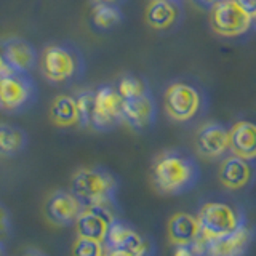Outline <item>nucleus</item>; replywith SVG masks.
Segmentation results:
<instances>
[{"instance_id": "1", "label": "nucleus", "mask_w": 256, "mask_h": 256, "mask_svg": "<svg viewBox=\"0 0 256 256\" xmlns=\"http://www.w3.org/2000/svg\"><path fill=\"white\" fill-rule=\"evenodd\" d=\"M198 162L189 152L170 149L158 154L152 164L150 178L157 192L164 196H182L200 181Z\"/></svg>"}, {"instance_id": "2", "label": "nucleus", "mask_w": 256, "mask_h": 256, "mask_svg": "<svg viewBox=\"0 0 256 256\" xmlns=\"http://www.w3.org/2000/svg\"><path fill=\"white\" fill-rule=\"evenodd\" d=\"M40 76L53 86H68L85 77L86 61L84 52L69 40L50 42L44 46L38 60Z\"/></svg>"}, {"instance_id": "3", "label": "nucleus", "mask_w": 256, "mask_h": 256, "mask_svg": "<svg viewBox=\"0 0 256 256\" xmlns=\"http://www.w3.org/2000/svg\"><path fill=\"white\" fill-rule=\"evenodd\" d=\"M118 180L104 166L80 168L70 180V192L84 206L117 204Z\"/></svg>"}, {"instance_id": "4", "label": "nucleus", "mask_w": 256, "mask_h": 256, "mask_svg": "<svg viewBox=\"0 0 256 256\" xmlns=\"http://www.w3.org/2000/svg\"><path fill=\"white\" fill-rule=\"evenodd\" d=\"M197 221L200 226V238L212 240L228 236L240 228H244L246 214L244 208L229 202H205L197 212Z\"/></svg>"}, {"instance_id": "5", "label": "nucleus", "mask_w": 256, "mask_h": 256, "mask_svg": "<svg viewBox=\"0 0 256 256\" xmlns=\"http://www.w3.org/2000/svg\"><path fill=\"white\" fill-rule=\"evenodd\" d=\"M206 98L194 84L186 80H174L165 88L164 93V109L165 114L173 122L186 124L198 117L205 109Z\"/></svg>"}, {"instance_id": "6", "label": "nucleus", "mask_w": 256, "mask_h": 256, "mask_svg": "<svg viewBox=\"0 0 256 256\" xmlns=\"http://www.w3.org/2000/svg\"><path fill=\"white\" fill-rule=\"evenodd\" d=\"M38 101V85L32 74L12 72L0 78V112L21 116Z\"/></svg>"}, {"instance_id": "7", "label": "nucleus", "mask_w": 256, "mask_h": 256, "mask_svg": "<svg viewBox=\"0 0 256 256\" xmlns=\"http://www.w3.org/2000/svg\"><path fill=\"white\" fill-rule=\"evenodd\" d=\"M124 124V98L116 85L104 84L94 88L90 126L96 132L106 133Z\"/></svg>"}, {"instance_id": "8", "label": "nucleus", "mask_w": 256, "mask_h": 256, "mask_svg": "<svg viewBox=\"0 0 256 256\" xmlns=\"http://www.w3.org/2000/svg\"><path fill=\"white\" fill-rule=\"evenodd\" d=\"M210 24L218 36L234 38L250 32L254 26V18L236 0H222L210 10Z\"/></svg>"}, {"instance_id": "9", "label": "nucleus", "mask_w": 256, "mask_h": 256, "mask_svg": "<svg viewBox=\"0 0 256 256\" xmlns=\"http://www.w3.org/2000/svg\"><path fill=\"white\" fill-rule=\"evenodd\" d=\"M256 238V228L245 224L228 236L204 240L197 238L194 245L200 256H246Z\"/></svg>"}, {"instance_id": "10", "label": "nucleus", "mask_w": 256, "mask_h": 256, "mask_svg": "<svg viewBox=\"0 0 256 256\" xmlns=\"http://www.w3.org/2000/svg\"><path fill=\"white\" fill-rule=\"evenodd\" d=\"M116 220H118L117 204L84 206L82 213H80V216L76 221L77 236L104 244L109 232V226Z\"/></svg>"}, {"instance_id": "11", "label": "nucleus", "mask_w": 256, "mask_h": 256, "mask_svg": "<svg viewBox=\"0 0 256 256\" xmlns=\"http://www.w3.org/2000/svg\"><path fill=\"white\" fill-rule=\"evenodd\" d=\"M104 246L106 250H122L136 256H154V245L122 220H116L109 226Z\"/></svg>"}, {"instance_id": "12", "label": "nucleus", "mask_w": 256, "mask_h": 256, "mask_svg": "<svg viewBox=\"0 0 256 256\" xmlns=\"http://www.w3.org/2000/svg\"><path fill=\"white\" fill-rule=\"evenodd\" d=\"M0 50H2L6 64L13 72L32 74L38 68L40 53L34 44L22 37H6L0 40Z\"/></svg>"}, {"instance_id": "13", "label": "nucleus", "mask_w": 256, "mask_h": 256, "mask_svg": "<svg viewBox=\"0 0 256 256\" xmlns=\"http://www.w3.org/2000/svg\"><path fill=\"white\" fill-rule=\"evenodd\" d=\"M218 178L228 190H245L256 181V164L230 154L221 162Z\"/></svg>"}, {"instance_id": "14", "label": "nucleus", "mask_w": 256, "mask_h": 256, "mask_svg": "<svg viewBox=\"0 0 256 256\" xmlns=\"http://www.w3.org/2000/svg\"><path fill=\"white\" fill-rule=\"evenodd\" d=\"M84 210V205L70 190H56L45 202V218L54 226H70Z\"/></svg>"}, {"instance_id": "15", "label": "nucleus", "mask_w": 256, "mask_h": 256, "mask_svg": "<svg viewBox=\"0 0 256 256\" xmlns=\"http://www.w3.org/2000/svg\"><path fill=\"white\" fill-rule=\"evenodd\" d=\"M157 122V102L152 92L133 100H124V124L134 132H148Z\"/></svg>"}, {"instance_id": "16", "label": "nucleus", "mask_w": 256, "mask_h": 256, "mask_svg": "<svg viewBox=\"0 0 256 256\" xmlns=\"http://www.w3.org/2000/svg\"><path fill=\"white\" fill-rule=\"evenodd\" d=\"M197 152L205 158H221L229 152V128L221 122H206L196 136Z\"/></svg>"}, {"instance_id": "17", "label": "nucleus", "mask_w": 256, "mask_h": 256, "mask_svg": "<svg viewBox=\"0 0 256 256\" xmlns=\"http://www.w3.org/2000/svg\"><path fill=\"white\" fill-rule=\"evenodd\" d=\"M182 16V0H150L146 8V22L158 32L176 29Z\"/></svg>"}, {"instance_id": "18", "label": "nucleus", "mask_w": 256, "mask_h": 256, "mask_svg": "<svg viewBox=\"0 0 256 256\" xmlns=\"http://www.w3.org/2000/svg\"><path fill=\"white\" fill-rule=\"evenodd\" d=\"M229 152L256 164V124L238 120L229 128Z\"/></svg>"}, {"instance_id": "19", "label": "nucleus", "mask_w": 256, "mask_h": 256, "mask_svg": "<svg viewBox=\"0 0 256 256\" xmlns=\"http://www.w3.org/2000/svg\"><path fill=\"white\" fill-rule=\"evenodd\" d=\"M166 234L170 244L174 245H190L200 236V226L197 216L189 213H174L166 224Z\"/></svg>"}, {"instance_id": "20", "label": "nucleus", "mask_w": 256, "mask_h": 256, "mask_svg": "<svg viewBox=\"0 0 256 256\" xmlns=\"http://www.w3.org/2000/svg\"><path fill=\"white\" fill-rule=\"evenodd\" d=\"M50 118L60 128H74V126L82 128V117H80L76 94H60L52 102Z\"/></svg>"}, {"instance_id": "21", "label": "nucleus", "mask_w": 256, "mask_h": 256, "mask_svg": "<svg viewBox=\"0 0 256 256\" xmlns=\"http://www.w3.org/2000/svg\"><path fill=\"white\" fill-rule=\"evenodd\" d=\"M28 133L21 126L0 122V157H16L26 149Z\"/></svg>"}, {"instance_id": "22", "label": "nucleus", "mask_w": 256, "mask_h": 256, "mask_svg": "<svg viewBox=\"0 0 256 256\" xmlns=\"http://www.w3.org/2000/svg\"><path fill=\"white\" fill-rule=\"evenodd\" d=\"M125 14L117 5H92V26L98 32H108L124 22Z\"/></svg>"}, {"instance_id": "23", "label": "nucleus", "mask_w": 256, "mask_h": 256, "mask_svg": "<svg viewBox=\"0 0 256 256\" xmlns=\"http://www.w3.org/2000/svg\"><path fill=\"white\" fill-rule=\"evenodd\" d=\"M116 88L124 100H133L150 92V86L146 80L134 74L122 76L118 78V82L116 84Z\"/></svg>"}, {"instance_id": "24", "label": "nucleus", "mask_w": 256, "mask_h": 256, "mask_svg": "<svg viewBox=\"0 0 256 256\" xmlns=\"http://www.w3.org/2000/svg\"><path fill=\"white\" fill-rule=\"evenodd\" d=\"M104 253H106V246L102 242L84 237H78L70 250V256H104Z\"/></svg>"}, {"instance_id": "25", "label": "nucleus", "mask_w": 256, "mask_h": 256, "mask_svg": "<svg viewBox=\"0 0 256 256\" xmlns=\"http://www.w3.org/2000/svg\"><path fill=\"white\" fill-rule=\"evenodd\" d=\"M93 94H94V90H80L78 93H76L80 117H82V128L90 126L92 109H93Z\"/></svg>"}, {"instance_id": "26", "label": "nucleus", "mask_w": 256, "mask_h": 256, "mask_svg": "<svg viewBox=\"0 0 256 256\" xmlns=\"http://www.w3.org/2000/svg\"><path fill=\"white\" fill-rule=\"evenodd\" d=\"M173 256H200L194 244L190 245H174Z\"/></svg>"}, {"instance_id": "27", "label": "nucleus", "mask_w": 256, "mask_h": 256, "mask_svg": "<svg viewBox=\"0 0 256 256\" xmlns=\"http://www.w3.org/2000/svg\"><path fill=\"white\" fill-rule=\"evenodd\" d=\"M8 230H10V213L0 204V236L8 234Z\"/></svg>"}, {"instance_id": "28", "label": "nucleus", "mask_w": 256, "mask_h": 256, "mask_svg": "<svg viewBox=\"0 0 256 256\" xmlns=\"http://www.w3.org/2000/svg\"><path fill=\"white\" fill-rule=\"evenodd\" d=\"M236 2L242 6L248 14L256 18V0H236Z\"/></svg>"}, {"instance_id": "29", "label": "nucleus", "mask_w": 256, "mask_h": 256, "mask_svg": "<svg viewBox=\"0 0 256 256\" xmlns=\"http://www.w3.org/2000/svg\"><path fill=\"white\" fill-rule=\"evenodd\" d=\"M12 69H10V66L6 64V61H5V56H4V53H2V50H0V78L2 77H5V76H8V74H12Z\"/></svg>"}, {"instance_id": "30", "label": "nucleus", "mask_w": 256, "mask_h": 256, "mask_svg": "<svg viewBox=\"0 0 256 256\" xmlns=\"http://www.w3.org/2000/svg\"><path fill=\"white\" fill-rule=\"evenodd\" d=\"M92 5H117L122 6L126 0H90Z\"/></svg>"}, {"instance_id": "31", "label": "nucleus", "mask_w": 256, "mask_h": 256, "mask_svg": "<svg viewBox=\"0 0 256 256\" xmlns=\"http://www.w3.org/2000/svg\"><path fill=\"white\" fill-rule=\"evenodd\" d=\"M194 2H196L198 6H204V8H206V10H212V8H213L216 4L222 2V0H194Z\"/></svg>"}, {"instance_id": "32", "label": "nucleus", "mask_w": 256, "mask_h": 256, "mask_svg": "<svg viewBox=\"0 0 256 256\" xmlns=\"http://www.w3.org/2000/svg\"><path fill=\"white\" fill-rule=\"evenodd\" d=\"M104 256H136V254H132L128 252H122V250H106Z\"/></svg>"}, {"instance_id": "33", "label": "nucleus", "mask_w": 256, "mask_h": 256, "mask_svg": "<svg viewBox=\"0 0 256 256\" xmlns=\"http://www.w3.org/2000/svg\"><path fill=\"white\" fill-rule=\"evenodd\" d=\"M26 256H45L44 253H40V252H36V250H30Z\"/></svg>"}, {"instance_id": "34", "label": "nucleus", "mask_w": 256, "mask_h": 256, "mask_svg": "<svg viewBox=\"0 0 256 256\" xmlns=\"http://www.w3.org/2000/svg\"><path fill=\"white\" fill-rule=\"evenodd\" d=\"M4 253H5V245L2 242V238H0V256H4Z\"/></svg>"}, {"instance_id": "35", "label": "nucleus", "mask_w": 256, "mask_h": 256, "mask_svg": "<svg viewBox=\"0 0 256 256\" xmlns=\"http://www.w3.org/2000/svg\"><path fill=\"white\" fill-rule=\"evenodd\" d=\"M254 24H256V18H254Z\"/></svg>"}]
</instances>
